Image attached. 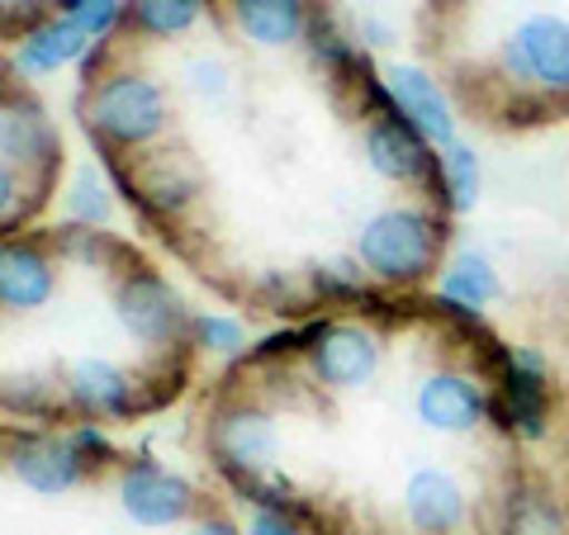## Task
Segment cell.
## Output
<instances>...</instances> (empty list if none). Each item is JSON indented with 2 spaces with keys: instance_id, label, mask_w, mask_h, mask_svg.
Returning a JSON list of instances; mask_svg holds the SVG:
<instances>
[{
  "instance_id": "obj_1",
  "label": "cell",
  "mask_w": 569,
  "mask_h": 535,
  "mask_svg": "<svg viewBox=\"0 0 569 535\" xmlns=\"http://www.w3.org/2000/svg\"><path fill=\"white\" fill-rule=\"evenodd\" d=\"M441 246H447V223L432 209L395 204V209L370 213L361 223V233H356V261L380 284H422L437 271Z\"/></svg>"
},
{
  "instance_id": "obj_2",
  "label": "cell",
  "mask_w": 569,
  "mask_h": 535,
  "mask_svg": "<svg viewBox=\"0 0 569 535\" xmlns=\"http://www.w3.org/2000/svg\"><path fill=\"white\" fill-rule=\"evenodd\" d=\"M86 123L91 133H100V142L110 148H148L152 138H162L167 129V95L162 85L142 71H114L100 85H91V100H86Z\"/></svg>"
},
{
  "instance_id": "obj_3",
  "label": "cell",
  "mask_w": 569,
  "mask_h": 535,
  "mask_svg": "<svg viewBox=\"0 0 569 535\" xmlns=\"http://www.w3.org/2000/svg\"><path fill=\"white\" fill-rule=\"evenodd\" d=\"M498 394H489V417L508 436L541 441L550 432V355L537 346H498Z\"/></svg>"
},
{
  "instance_id": "obj_4",
  "label": "cell",
  "mask_w": 569,
  "mask_h": 535,
  "mask_svg": "<svg viewBox=\"0 0 569 535\" xmlns=\"http://www.w3.org/2000/svg\"><path fill=\"white\" fill-rule=\"evenodd\" d=\"M498 67L508 81L527 85L546 100H569V20L565 14H531L498 48Z\"/></svg>"
},
{
  "instance_id": "obj_5",
  "label": "cell",
  "mask_w": 569,
  "mask_h": 535,
  "mask_svg": "<svg viewBox=\"0 0 569 535\" xmlns=\"http://www.w3.org/2000/svg\"><path fill=\"white\" fill-rule=\"evenodd\" d=\"M114 313H119L123 332L148 351H171L176 342H186L190 323H194L186 299L171 290V280L148 271V265H133V271L114 284Z\"/></svg>"
},
{
  "instance_id": "obj_6",
  "label": "cell",
  "mask_w": 569,
  "mask_h": 535,
  "mask_svg": "<svg viewBox=\"0 0 569 535\" xmlns=\"http://www.w3.org/2000/svg\"><path fill=\"white\" fill-rule=\"evenodd\" d=\"M385 346L380 336L361 327V323H318L313 346H309V370L313 380L332 388V394H351V388H366L380 374Z\"/></svg>"
},
{
  "instance_id": "obj_7",
  "label": "cell",
  "mask_w": 569,
  "mask_h": 535,
  "mask_svg": "<svg viewBox=\"0 0 569 535\" xmlns=\"http://www.w3.org/2000/svg\"><path fill=\"white\" fill-rule=\"evenodd\" d=\"M209 451L228 478L271 470V460L280 451L276 417L257 403H228V407H219V417L209 426Z\"/></svg>"
},
{
  "instance_id": "obj_8",
  "label": "cell",
  "mask_w": 569,
  "mask_h": 535,
  "mask_svg": "<svg viewBox=\"0 0 569 535\" xmlns=\"http://www.w3.org/2000/svg\"><path fill=\"white\" fill-rule=\"evenodd\" d=\"M119 507L142 531H167V526L190 522L194 488L181 474L152 465V460H133V465H123V474H119Z\"/></svg>"
},
{
  "instance_id": "obj_9",
  "label": "cell",
  "mask_w": 569,
  "mask_h": 535,
  "mask_svg": "<svg viewBox=\"0 0 569 535\" xmlns=\"http://www.w3.org/2000/svg\"><path fill=\"white\" fill-rule=\"evenodd\" d=\"M366 166L380 175V181L395 185H427L437 175V148L427 142L403 114H380L366 123L361 138Z\"/></svg>"
},
{
  "instance_id": "obj_10",
  "label": "cell",
  "mask_w": 569,
  "mask_h": 535,
  "mask_svg": "<svg viewBox=\"0 0 569 535\" xmlns=\"http://www.w3.org/2000/svg\"><path fill=\"white\" fill-rule=\"evenodd\" d=\"M413 413L427 432L466 436L489 417V388L466 370H432L413 394Z\"/></svg>"
},
{
  "instance_id": "obj_11",
  "label": "cell",
  "mask_w": 569,
  "mask_h": 535,
  "mask_svg": "<svg viewBox=\"0 0 569 535\" xmlns=\"http://www.w3.org/2000/svg\"><path fill=\"white\" fill-rule=\"evenodd\" d=\"M403 522L418 535H456L470 522V488L466 478L441 470V465H422L403 478Z\"/></svg>"
},
{
  "instance_id": "obj_12",
  "label": "cell",
  "mask_w": 569,
  "mask_h": 535,
  "mask_svg": "<svg viewBox=\"0 0 569 535\" xmlns=\"http://www.w3.org/2000/svg\"><path fill=\"white\" fill-rule=\"evenodd\" d=\"M86 470H91V460L71 445V436H20L10 451V474L39 497L71 493Z\"/></svg>"
},
{
  "instance_id": "obj_13",
  "label": "cell",
  "mask_w": 569,
  "mask_h": 535,
  "mask_svg": "<svg viewBox=\"0 0 569 535\" xmlns=\"http://www.w3.org/2000/svg\"><path fill=\"white\" fill-rule=\"evenodd\" d=\"M385 85H389V95H395V110L413 123V129L432 142V148H451L456 138V110H451V100L447 91L427 77L422 67L413 62H395V67H385Z\"/></svg>"
},
{
  "instance_id": "obj_14",
  "label": "cell",
  "mask_w": 569,
  "mask_h": 535,
  "mask_svg": "<svg viewBox=\"0 0 569 535\" xmlns=\"http://www.w3.org/2000/svg\"><path fill=\"white\" fill-rule=\"evenodd\" d=\"M0 162L10 171H33L39 181H48L62 162V142L52 133V123L43 119L39 104L29 100H0Z\"/></svg>"
},
{
  "instance_id": "obj_15",
  "label": "cell",
  "mask_w": 569,
  "mask_h": 535,
  "mask_svg": "<svg viewBox=\"0 0 569 535\" xmlns=\"http://www.w3.org/2000/svg\"><path fill=\"white\" fill-rule=\"evenodd\" d=\"M52 294H58V265L39 242H0V313H39Z\"/></svg>"
},
{
  "instance_id": "obj_16",
  "label": "cell",
  "mask_w": 569,
  "mask_h": 535,
  "mask_svg": "<svg viewBox=\"0 0 569 535\" xmlns=\"http://www.w3.org/2000/svg\"><path fill=\"white\" fill-rule=\"evenodd\" d=\"M67 398L86 417H129L138 407V380L104 355H86L67 370Z\"/></svg>"
},
{
  "instance_id": "obj_17",
  "label": "cell",
  "mask_w": 569,
  "mask_h": 535,
  "mask_svg": "<svg viewBox=\"0 0 569 535\" xmlns=\"http://www.w3.org/2000/svg\"><path fill=\"white\" fill-rule=\"evenodd\" d=\"M233 24L257 48H290L309 33V0H228Z\"/></svg>"
},
{
  "instance_id": "obj_18",
  "label": "cell",
  "mask_w": 569,
  "mask_h": 535,
  "mask_svg": "<svg viewBox=\"0 0 569 535\" xmlns=\"http://www.w3.org/2000/svg\"><path fill=\"white\" fill-rule=\"evenodd\" d=\"M91 48L96 43L86 39V33L67 20V14H62V20L52 14V20H39L20 39V48H14V71H20V77H48V71H58V67L81 62Z\"/></svg>"
},
{
  "instance_id": "obj_19",
  "label": "cell",
  "mask_w": 569,
  "mask_h": 535,
  "mask_svg": "<svg viewBox=\"0 0 569 535\" xmlns=\"http://www.w3.org/2000/svg\"><path fill=\"white\" fill-rule=\"evenodd\" d=\"M437 299L456 303V309L485 313L489 303L503 299V280H498L493 261L485 252H456L437 275Z\"/></svg>"
},
{
  "instance_id": "obj_20",
  "label": "cell",
  "mask_w": 569,
  "mask_h": 535,
  "mask_svg": "<svg viewBox=\"0 0 569 535\" xmlns=\"http://www.w3.org/2000/svg\"><path fill=\"white\" fill-rule=\"evenodd\" d=\"M194 194H200V171L186 166L181 157H157V162H148L138 175V200L157 213H167V219L190 209Z\"/></svg>"
},
{
  "instance_id": "obj_21",
  "label": "cell",
  "mask_w": 569,
  "mask_h": 535,
  "mask_svg": "<svg viewBox=\"0 0 569 535\" xmlns=\"http://www.w3.org/2000/svg\"><path fill=\"white\" fill-rule=\"evenodd\" d=\"M427 185H432L437 200L447 209H456V213L475 209V200H479V157H475V148H466V142L441 148L437 152V175Z\"/></svg>"
},
{
  "instance_id": "obj_22",
  "label": "cell",
  "mask_w": 569,
  "mask_h": 535,
  "mask_svg": "<svg viewBox=\"0 0 569 535\" xmlns=\"http://www.w3.org/2000/svg\"><path fill=\"white\" fill-rule=\"evenodd\" d=\"M204 0H129V24L148 39H176L200 20Z\"/></svg>"
},
{
  "instance_id": "obj_23",
  "label": "cell",
  "mask_w": 569,
  "mask_h": 535,
  "mask_svg": "<svg viewBox=\"0 0 569 535\" xmlns=\"http://www.w3.org/2000/svg\"><path fill=\"white\" fill-rule=\"evenodd\" d=\"M309 290L328 303H356V299H366V265L356 256L318 261L309 271Z\"/></svg>"
},
{
  "instance_id": "obj_24",
  "label": "cell",
  "mask_w": 569,
  "mask_h": 535,
  "mask_svg": "<svg viewBox=\"0 0 569 535\" xmlns=\"http://www.w3.org/2000/svg\"><path fill=\"white\" fill-rule=\"evenodd\" d=\"M110 185L100 181V171L96 166H81L77 171V181H71V190H67V213L77 223H86V228H96V223H104L110 219Z\"/></svg>"
},
{
  "instance_id": "obj_25",
  "label": "cell",
  "mask_w": 569,
  "mask_h": 535,
  "mask_svg": "<svg viewBox=\"0 0 569 535\" xmlns=\"http://www.w3.org/2000/svg\"><path fill=\"white\" fill-rule=\"evenodd\" d=\"M123 0H62V14L77 24L91 43H104L114 33V24L123 20Z\"/></svg>"
},
{
  "instance_id": "obj_26",
  "label": "cell",
  "mask_w": 569,
  "mask_h": 535,
  "mask_svg": "<svg viewBox=\"0 0 569 535\" xmlns=\"http://www.w3.org/2000/svg\"><path fill=\"white\" fill-rule=\"evenodd\" d=\"M190 342L204 346L213 355H242L247 351V332L238 317H223V313H200L190 323Z\"/></svg>"
},
{
  "instance_id": "obj_27",
  "label": "cell",
  "mask_w": 569,
  "mask_h": 535,
  "mask_svg": "<svg viewBox=\"0 0 569 535\" xmlns=\"http://www.w3.org/2000/svg\"><path fill=\"white\" fill-rule=\"evenodd\" d=\"M58 252L71 256V261H86V265H100V261H110L119 256V242L110 233H96V228H58Z\"/></svg>"
},
{
  "instance_id": "obj_28",
  "label": "cell",
  "mask_w": 569,
  "mask_h": 535,
  "mask_svg": "<svg viewBox=\"0 0 569 535\" xmlns=\"http://www.w3.org/2000/svg\"><path fill=\"white\" fill-rule=\"evenodd\" d=\"M181 77L200 100H223L228 95V67L219 58H190Z\"/></svg>"
},
{
  "instance_id": "obj_29",
  "label": "cell",
  "mask_w": 569,
  "mask_h": 535,
  "mask_svg": "<svg viewBox=\"0 0 569 535\" xmlns=\"http://www.w3.org/2000/svg\"><path fill=\"white\" fill-rule=\"evenodd\" d=\"M247 535H305L299 531V522L290 512H252V522H247Z\"/></svg>"
},
{
  "instance_id": "obj_30",
  "label": "cell",
  "mask_w": 569,
  "mask_h": 535,
  "mask_svg": "<svg viewBox=\"0 0 569 535\" xmlns=\"http://www.w3.org/2000/svg\"><path fill=\"white\" fill-rule=\"evenodd\" d=\"M71 445H77V451L91 460V465H100V460H110V455H114L100 426H77V432H71Z\"/></svg>"
},
{
  "instance_id": "obj_31",
  "label": "cell",
  "mask_w": 569,
  "mask_h": 535,
  "mask_svg": "<svg viewBox=\"0 0 569 535\" xmlns=\"http://www.w3.org/2000/svg\"><path fill=\"white\" fill-rule=\"evenodd\" d=\"M20 175H14L6 162H0V223L14 219V209H20Z\"/></svg>"
},
{
  "instance_id": "obj_32",
  "label": "cell",
  "mask_w": 569,
  "mask_h": 535,
  "mask_svg": "<svg viewBox=\"0 0 569 535\" xmlns=\"http://www.w3.org/2000/svg\"><path fill=\"white\" fill-rule=\"evenodd\" d=\"M361 43H370V48H389V43H395V29H389L385 20H361Z\"/></svg>"
},
{
  "instance_id": "obj_33",
  "label": "cell",
  "mask_w": 569,
  "mask_h": 535,
  "mask_svg": "<svg viewBox=\"0 0 569 535\" xmlns=\"http://www.w3.org/2000/svg\"><path fill=\"white\" fill-rule=\"evenodd\" d=\"M190 535H242L233 522H228V516H204V522L200 526H194Z\"/></svg>"
},
{
  "instance_id": "obj_34",
  "label": "cell",
  "mask_w": 569,
  "mask_h": 535,
  "mask_svg": "<svg viewBox=\"0 0 569 535\" xmlns=\"http://www.w3.org/2000/svg\"><path fill=\"white\" fill-rule=\"evenodd\" d=\"M48 6H62V0H20V10H29V14H39Z\"/></svg>"
},
{
  "instance_id": "obj_35",
  "label": "cell",
  "mask_w": 569,
  "mask_h": 535,
  "mask_svg": "<svg viewBox=\"0 0 569 535\" xmlns=\"http://www.w3.org/2000/svg\"><path fill=\"white\" fill-rule=\"evenodd\" d=\"M6 20H10V0H0V29H6Z\"/></svg>"
},
{
  "instance_id": "obj_36",
  "label": "cell",
  "mask_w": 569,
  "mask_h": 535,
  "mask_svg": "<svg viewBox=\"0 0 569 535\" xmlns=\"http://www.w3.org/2000/svg\"><path fill=\"white\" fill-rule=\"evenodd\" d=\"M123 6H129V0H123Z\"/></svg>"
}]
</instances>
